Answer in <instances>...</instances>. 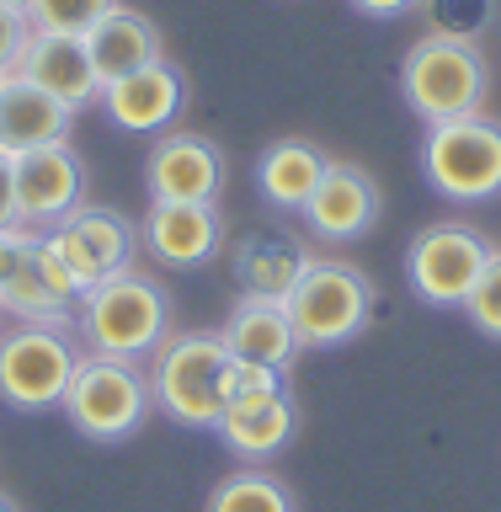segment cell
<instances>
[{
    "label": "cell",
    "instance_id": "6da1fadb",
    "mask_svg": "<svg viewBox=\"0 0 501 512\" xmlns=\"http://www.w3.org/2000/svg\"><path fill=\"white\" fill-rule=\"evenodd\" d=\"M75 326H80V342L102 358H123V363H139L166 342L171 331V299L150 272L128 267V272H112L96 288L80 294V310H75Z\"/></svg>",
    "mask_w": 501,
    "mask_h": 512
},
{
    "label": "cell",
    "instance_id": "7a4b0ae2",
    "mask_svg": "<svg viewBox=\"0 0 501 512\" xmlns=\"http://www.w3.org/2000/svg\"><path fill=\"white\" fill-rule=\"evenodd\" d=\"M150 395L176 427H214L230 406V352L219 331H187L150 352Z\"/></svg>",
    "mask_w": 501,
    "mask_h": 512
},
{
    "label": "cell",
    "instance_id": "3957f363",
    "mask_svg": "<svg viewBox=\"0 0 501 512\" xmlns=\"http://www.w3.org/2000/svg\"><path fill=\"white\" fill-rule=\"evenodd\" d=\"M400 96L427 128L448 118H470V112H486L491 64L480 54V43L427 38L422 32L400 59Z\"/></svg>",
    "mask_w": 501,
    "mask_h": 512
},
{
    "label": "cell",
    "instance_id": "277c9868",
    "mask_svg": "<svg viewBox=\"0 0 501 512\" xmlns=\"http://www.w3.org/2000/svg\"><path fill=\"white\" fill-rule=\"evenodd\" d=\"M427 187L448 203H496L501 198V123L486 112L432 123L422 134Z\"/></svg>",
    "mask_w": 501,
    "mask_h": 512
},
{
    "label": "cell",
    "instance_id": "5b68a950",
    "mask_svg": "<svg viewBox=\"0 0 501 512\" xmlns=\"http://www.w3.org/2000/svg\"><path fill=\"white\" fill-rule=\"evenodd\" d=\"M283 310L304 347L358 342L374 320V278L352 262H336V256H315L310 272L294 283V294L283 299Z\"/></svg>",
    "mask_w": 501,
    "mask_h": 512
},
{
    "label": "cell",
    "instance_id": "8992f818",
    "mask_svg": "<svg viewBox=\"0 0 501 512\" xmlns=\"http://www.w3.org/2000/svg\"><path fill=\"white\" fill-rule=\"evenodd\" d=\"M150 411H155V395H150V374L139 363L102 358V352L75 363V379L64 390V416L86 438H96V443L134 438L150 422Z\"/></svg>",
    "mask_w": 501,
    "mask_h": 512
},
{
    "label": "cell",
    "instance_id": "52a82bcc",
    "mask_svg": "<svg viewBox=\"0 0 501 512\" xmlns=\"http://www.w3.org/2000/svg\"><path fill=\"white\" fill-rule=\"evenodd\" d=\"M75 336L64 326H11L0 331V400L11 411H54L75 379Z\"/></svg>",
    "mask_w": 501,
    "mask_h": 512
},
{
    "label": "cell",
    "instance_id": "ba28073f",
    "mask_svg": "<svg viewBox=\"0 0 501 512\" xmlns=\"http://www.w3.org/2000/svg\"><path fill=\"white\" fill-rule=\"evenodd\" d=\"M491 256H496V246L475 230V224L438 219L411 240L406 278L416 288V299L438 304V310H454V304L470 299V288L480 283V272L491 267Z\"/></svg>",
    "mask_w": 501,
    "mask_h": 512
},
{
    "label": "cell",
    "instance_id": "9c48e42d",
    "mask_svg": "<svg viewBox=\"0 0 501 512\" xmlns=\"http://www.w3.org/2000/svg\"><path fill=\"white\" fill-rule=\"evenodd\" d=\"M75 310H80V283L54 256V246L38 230H27L22 251L11 262V278L0 283V315H11L16 326H70Z\"/></svg>",
    "mask_w": 501,
    "mask_h": 512
},
{
    "label": "cell",
    "instance_id": "30bf717a",
    "mask_svg": "<svg viewBox=\"0 0 501 512\" xmlns=\"http://www.w3.org/2000/svg\"><path fill=\"white\" fill-rule=\"evenodd\" d=\"M43 240L54 246V256L70 267V278L80 283V294H86V288H96L102 278H112V272L134 267L139 230L123 214H112V208H86L80 203L75 214H64L54 224V230H43Z\"/></svg>",
    "mask_w": 501,
    "mask_h": 512
},
{
    "label": "cell",
    "instance_id": "8fae6325",
    "mask_svg": "<svg viewBox=\"0 0 501 512\" xmlns=\"http://www.w3.org/2000/svg\"><path fill=\"white\" fill-rule=\"evenodd\" d=\"M80 187H86V166L70 150V139L16 155V219H22V230H54L64 214L80 208Z\"/></svg>",
    "mask_w": 501,
    "mask_h": 512
},
{
    "label": "cell",
    "instance_id": "7c38bea8",
    "mask_svg": "<svg viewBox=\"0 0 501 512\" xmlns=\"http://www.w3.org/2000/svg\"><path fill=\"white\" fill-rule=\"evenodd\" d=\"M150 203H214L224 187V150L203 134H160L144 160Z\"/></svg>",
    "mask_w": 501,
    "mask_h": 512
},
{
    "label": "cell",
    "instance_id": "4fadbf2b",
    "mask_svg": "<svg viewBox=\"0 0 501 512\" xmlns=\"http://www.w3.org/2000/svg\"><path fill=\"white\" fill-rule=\"evenodd\" d=\"M102 107L107 118L128 128V134H171V123L187 107V75L171 59H155L144 70L102 86Z\"/></svg>",
    "mask_w": 501,
    "mask_h": 512
},
{
    "label": "cell",
    "instance_id": "5bb4252c",
    "mask_svg": "<svg viewBox=\"0 0 501 512\" xmlns=\"http://www.w3.org/2000/svg\"><path fill=\"white\" fill-rule=\"evenodd\" d=\"M379 219V187L363 166H347V160H331L326 176H320L315 198L304 203V224L310 235L331 240V246H347V240H363Z\"/></svg>",
    "mask_w": 501,
    "mask_h": 512
},
{
    "label": "cell",
    "instance_id": "9a60e30c",
    "mask_svg": "<svg viewBox=\"0 0 501 512\" xmlns=\"http://www.w3.org/2000/svg\"><path fill=\"white\" fill-rule=\"evenodd\" d=\"M16 75L32 80V86L48 91V96H59L70 112L102 102V80L91 70L86 38H75V32H38L32 27L22 59H16Z\"/></svg>",
    "mask_w": 501,
    "mask_h": 512
},
{
    "label": "cell",
    "instance_id": "2e32d148",
    "mask_svg": "<svg viewBox=\"0 0 501 512\" xmlns=\"http://www.w3.org/2000/svg\"><path fill=\"white\" fill-rule=\"evenodd\" d=\"M294 427H299V411H294V395L278 390V395H240L219 411L214 432L224 438L235 459L246 464H267L278 459L288 443H294Z\"/></svg>",
    "mask_w": 501,
    "mask_h": 512
},
{
    "label": "cell",
    "instance_id": "e0dca14e",
    "mask_svg": "<svg viewBox=\"0 0 501 512\" xmlns=\"http://www.w3.org/2000/svg\"><path fill=\"white\" fill-rule=\"evenodd\" d=\"M139 240L166 267H203L224 246V219L214 203H150Z\"/></svg>",
    "mask_w": 501,
    "mask_h": 512
},
{
    "label": "cell",
    "instance_id": "ac0fdd59",
    "mask_svg": "<svg viewBox=\"0 0 501 512\" xmlns=\"http://www.w3.org/2000/svg\"><path fill=\"white\" fill-rule=\"evenodd\" d=\"M235 283L246 299H272L283 304L294 294V283L310 272V246L299 235H283V230H251L246 240H235Z\"/></svg>",
    "mask_w": 501,
    "mask_h": 512
},
{
    "label": "cell",
    "instance_id": "d6986e66",
    "mask_svg": "<svg viewBox=\"0 0 501 512\" xmlns=\"http://www.w3.org/2000/svg\"><path fill=\"white\" fill-rule=\"evenodd\" d=\"M70 123H75V112L59 96L38 91L16 70L0 80V155L16 160L27 150H43V144H64L70 139Z\"/></svg>",
    "mask_w": 501,
    "mask_h": 512
},
{
    "label": "cell",
    "instance_id": "ffe728a7",
    "mask_svg": "<svg viewBox=\"0 0 501 512\" xmlns=\"http://www.w3.org/2000/svg\"><path fill=\"white\" fill-rule=\"evenodd\" d=\"M219 342L235 363H262V368H278V374H288L294 358L304 352L288 310L272 299H240L230 320L219 326Z\"/></svg>",
    "mask_w": 501,
    "mask_h": 512
},
{
    "label": "cell",
    "instance_id": "44dd1931",
    "mask_svg": "<svg viewBox=\"0 0 501 512\" xmlns=\"http://www.w3.org/2000/svg\"><path fill=\"white\" fill-rule=\"evenodd\" d=\"M86 54H91L96 80L112 86V80H123V75L144 70V64L166 59V43H160V27L150 22V16L118 0V6H112L102 22L86 32Z\"/></svg>",
    "mask_w": 501,
    "mask_h": 512
},
{
    "label": "cell",
    "instance_id": "7402d4cb",
    "mask_svg": "<svg viewBox=\"0 0 501 512\" xmlns=\"http://www.w3.org/2000/svg\"><path fill=\"white\" fill-rule=\"evenodd\" d=\"M326 166H331V155L315 139H272L262 150V160H256V192H262L267 208L304 214V203L315 198Z\"/></svg>",
    "mask_w": 501,
    "mask_h": 512
},
{
    "label": "cell",
    "instance_id": "603a6c76",
    "mask_svg": "<svg viewBox=\"0 0 501 512\" xmlns=\"http://www.w3.org/2000/svg\"><path fill=\"white\" fill-rule=\"evenodd\" d=\"M208 512H294V491L272 470H235L208 491Z\"/></svg>",
    "mask_w": 501,
    "mask_h": 512
},
{
    "label": "cell",
    "instance_id": "cb8c5ba5",
    "mask_svg": "<svg viewBox=\"0 0 501 512\" xmlns=\"http://www.w3.org/2000/svg\"><path fill=\"white\" fill-rule=\"evenodd\" d=\"M427 22V38H454V43H480L486 27L496 22V0H416Z\"/></svg>",
    "mask_w": 501,
    "mask_h": 512
},
{
    "label": "cell",
    "instance_id": "d4e9b609",
    "mask_svg": "<svg viewBox=\"0 0 501 512\" xmlns=\"http://www.w3.org/2000/svg\"><path fill=\"white\" fill-rule=\"evenodd\" d=\"M112 6L118 0H27V22L38 32H75V38H86Z\"/></svg>",
    "mask_w": 501,
    "mask_h": 512
},
{
    "label": "cell",
    "instance_id": "484cf974",
    "mask_svg": "<svg viewBox=\"0 0 501 512\" xmlns=\"http://www.w3.org/2000/svg\"><path fill=\"white\" fill-rule=\"evenodd\" d=\"M464 315H470V326H475L480 336L501 342V251L491 256V267L480 272V283L470 288V299H464Z\"/></svg>",
    "mask_w": 501,
    "mask_h": 512
},
{
    "label": "cell",
    "instance_id": "4316f807",
    "mask_svg": "<svg viewBox=\"0 0 501 512\" xmlns=\"http://www.w3.org/2000/svg\"><path fill=\"white\" fill-rule=\"evenodd\" d=\"M283 379H288V374H278V368L235 363V358H230V400H240V395H278V390H288Z\"/></svg>",
    "mask_w": 501,
    "mask_h": 512
},
{
    "label": "cell",
    "instance_id": "83f0119b",
    "mask_svg": "<svg viewBox=\"0 0 501 512\" xmlns=\"http://www.w3.org/2000/svg\"><path fill=\"white\" fill-rule=\"evenodd\" d=\"M27 38H32V22H27V11H16V6H0V70H16V59H22Z\"/></svg>",
    "mask_w": 501,
    "mask_h": 512
},
{
    "label": "cell",
    "instance_id": "f1b7e54d",
    "mask_svg": "<svg viewBox=\"0 0 501 512\" xmlns=\"http://www.w3.org/2000/svg\"><path fill=\"white\" fill-rule=\"evenodd\" d=\"M0 230H22L16 219V160L0 155Z\"/></svg>",
    "mask_w": 501,
    "mask_h": 512
},
{
    "label": "cell",
    "instance_id": "f546056e",
    "mask_svg": "<svg viewBox=\"0 0 501 512\" xmlns=\"http://www.w3.org/2000/svg\"><path fill=\"white\" fill-rule=\"evenodd\" d=\"M352 11L374 16V22H395V16H411L416 0H352Z\"/></svg>",
    "mask_w": 501,
    "mask_h": 512
},
{
    "label": "cell",
    "instance_id": "4dcf8cb0",
    "mask_svg": "<svg viewBox=\"0 0 501 512\" xmlns=\"http://www.w3.org/2000/svg\"><path fill=\"white\" fill-rule=\"evenodd\" d=\"M22 235L27 230H0V283L11 278V262H16V251H22Z\"/></svg>",
    "mask_w": 501,
    "mask_h": 512
},
{
    "label": "cell",
    "instance_id": "1f68e13d",
    "mask_svg": "<svg viewBox=\"0 0 501 512\" xmlns=\"http://www.w3.org/2000/svg\"><path fill=\"white\" fill-rule=\"evenodd\" d=\"M0 512H16V502H11V496H6V491H0Z\"/></svg>",
    "mask_w": 501,
    "mask_h": 512
},
{
    "label": "cell",
    "instance_id": "d6a6232c",
    "mask_svg": "<svg viewBox=\"0 0 501 512\" xmlns=\"http://www.w3.org/2000/svg\"><path fill=\"white\" fill-rule=\"evenodd\" d=\"M0 6H16V11H27V0H0Z\"/></svg>",
    "mask_w": 501,
    "mask_h": 512
}]
</instances>
